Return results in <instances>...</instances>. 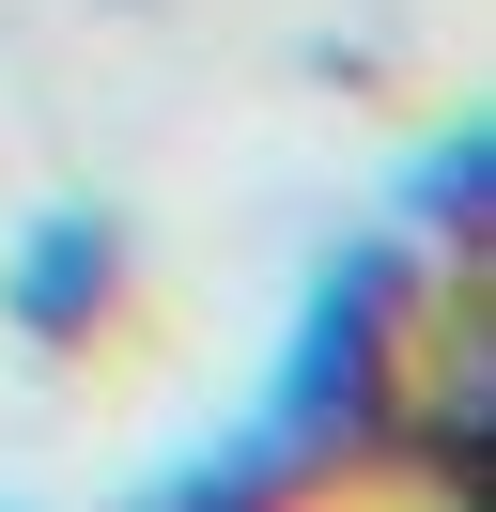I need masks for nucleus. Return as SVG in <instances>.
Masks as SVG:
<instances>
[{
  "label": "nucleus",
  "mask_w": 496,
  "mask_h": 512,
  "mask_svg": "<svg viewBox=\"0 0 496 512\" xmlns=\"http://www.w3.org/2000/svg\"><path fill=\"white\" fill-rule=\"evenodd\" d=\"M0 326H16L31 357H93L124 326V218H109V202L16 218V249H0Z\"/></svg>",
  "instance_id": "1"
}]
</instances>
